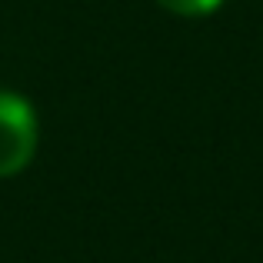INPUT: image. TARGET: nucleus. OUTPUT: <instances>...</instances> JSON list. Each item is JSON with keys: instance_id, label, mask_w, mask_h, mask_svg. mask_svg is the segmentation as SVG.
I'll list each match as a JSON object with an SVG mask.
<instances>
[{"instance_id": "1", "label": "nucleus", "mask_w": 263, "mask_h": 263, "mask_svg": "<svg viewBox=\"0 0 263 263\" xmlns=\"http://www.w3.org/2000/svg\"><path fill=\"white\" fill-rule=\"evenodd\" d=\"M37 150V117L17 93H0V177H13Z\"/></svg>"}, {"instance_id": "2", "label": "nucleus", "mask_w": 263, "mask_h": 263, "mask_svg": "<svg viewBox=\"0 0 263 263\" xmlns=\"http://www.w3.org/2000/svg\"><path fill=\"white\" fill-rule=\"evenodd\" d=\"M167 10L180 13V17H200V13H210L220 7V0H160Z\"/></svg>"}]
</instances>
